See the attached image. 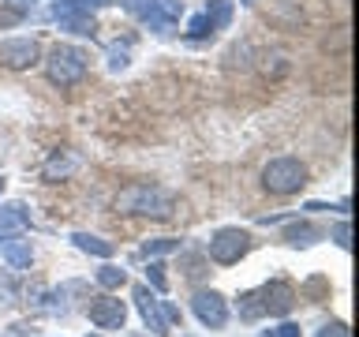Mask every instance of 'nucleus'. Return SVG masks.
I'll return each instance as SVG.
<instances>
[{
  "instance_id": "obj_1",
  "label": "nucleus",
  "mask_w": 359,
  "mask_h": 337,
  "mask_svg": "<svg viewBox=\"0 0 359 337\" xmlns=\"http://www.w3.org/2000/svg\"><path fill=\"white\" fill-rule=\"evenodd\" d=\"M296 308V289L288 281H266L258 292H243L240 296V319L255 322L269 315V319H285V315Z\"/></svg>"
},
{
  "instance_id": "obj_2",
  "label": "nucleus",
  "mask_w": 359,
  "mask_h": 337,
  "mask_svg": "<svg viewBox=\"0 0 359 337\" xmlns=\"http://www.w3.org/2000/svg\"><path fill=\"white\" fill-rule=\"evenodd\" d=\"M116 206L120 213H146V218H168L176 206V199H172V191H165V187H150V184H135L128 187L123 195L116 199Z\"/></svg>"
},
{
  "instance_id": "obj_3",
  "label": "nucleus",
  "mask_w": 359,
  "mask_h": 337,
  "mask_svg": "<svg viewBox=\"0 0 359 337\" xmlns=\"http://www.w3.org/2000/svg\"><path fill=\"white\" fill-rule=\"evenodd\" d=\"M123 11L135 15L142 27H150L154 34H172L184 4L180 0H123Z\"/></svg>"
},
{
  "instance_id": "obj_4",
  "label": "nucleus",
  "mask_w": 359,
  "mask_h": 337,
  "mask_svg": "<svg viewBox=\"0 0 359 337\" xmlns=\"http://www.w3.org/2000/svg\"><path fill=\"white\" fill-rule=\"evenodd\" d=\"M45 75L53 86H75L86 75V53L75 45H53L45 56Z\"/></svg>"
},
{
  "instance_id": "obj_5",
  "label": "nucleus",
  "mask_w": 359,
  "mask_h": 337,
  "mask_svg": "<svg viewBox=\"0 0 359 337\" xmlns=\"http://www.w3.org/2000/svg\"><path fill=\"white\" fill-rule=\"evenodd\" d=\"M303 184H307V165L299 157H273L262 168V187L273 195H296Z\"/></svg>"
},
{
  "instance_id": "obj_6",
  "label": "nucleus",
  "mask_w": 359,
  "mask_h": 337,
  "mask_svg": "<svg viewBox=\"0 0 359 337\" xmlns=\"http://www.w3.org/2000/svg\"><path fill=\"white\" fill-rule=\"evenodd\" d=\"M53 19L60 22V30H72V34H79V38H94L97 34L94 8H90L86 0H56Z\"/></svg>"
},
{
  "instance_id": "obj_7",
  "label": "nucleus",
  "mask_w": 359,
  "mask_h": 337,
  "mask_svg": "<svg viewBox=\"0 0 359 337\" xmlns=\"http://www.w3.org/2000/svg\"><path fill=\"white\" fill-rule=\"evenodd\" d=\"M206 251L217 266H236L247 251H251V236H247V229H217Z\"/></svg>"
},
{
  "instance_id": "obj_8",
  "label": "nucleus",
  "mask_w": 359,
  "mask_h": 337,
  "mask_svg": "<svg viewBox=\"0 0 359 337\" xmlns=\"http://www.w3.org/2000/svg\"><path fill=\"white\" fill-rule=\"evenodd\" d=\"M41 45L34 38H4L0 41V64L11 67V72H27V67L38 64Z\"/></svg>"
},
{
  "instance_id": "obj_9",
  "label": "nucleus",
  "mask_w": 359,
  "mask_h": 337,
  "mask_svg": "<svg viewBox=\"0 0 359 337\" xmlns=\"http://www.w3.org/2000/svg\"><path fill=\"white\" fill-rule=\"evenodd\" d=\"M191 308H195L198 322L210 326V330H221V326L229 322V303H224V296L213 289H198L195 296H191Z\"/></svg>"
},
{
  "instance_id": "obj_10",
  "label": "nucleus",
  "mask_w": 359,
  "mask_h": 337,
  "mask_svg": "<svg viewBox=\"0 0 359 337\" xmlns=\"http://www.w3.org/2000/svg\"><path fill=\"white\" fill-rule=\"evenodd\" d=\"M135 308H139L146 330H150L154 337H168V319L161 315V300H157V292H150L146 285H135Z\"/></svg>"
},
{
  "instance_id": "obj_11",
  "label": "nucleus",
  "mask_w": 359,
  "mask_h": 337,
  "mask_svg": "<svg viewBox=\"0 0 359 337\" xmlns=\"http://www.w3.org/2000/svg\"><path fill=\"white\" fill-rule=\"evenodd\" d=\"M90 322H94L97 330H123L128 308H123V300H116V296H97L90 303Z\"/></svg>"
},
{
  "instance_id": "obj_12",
  "label": "nucleus",
  "mask_w": 359,
  "mask_h": 337,
  "mask_svg": "<svg viewBox=\"0 0 359 337\" xmlns=\"http://www.w3.org/2000/svg\"><path fill=\"white\" fill-rule=\"evenodd\" d=\"M30 229V213L22 202H8V206H0V244L11 240V236H22Z\"/></svg>"
},
{
  "instance_id": "obj_13",
  "label": "nucleus",
  "mask_w": 359,
  "mask_h": 337,
  "mask_svg": "<svg viewBox=\"0 0 359 337\" xmlns=\"http://www.w3.org/2000/svg\"><path fill=\"white\" fill-rule=\"evenodd\" d=\"M0 255L8 258V266H11V270H30V263H34L30 240H15V236L0 244Z\"/></svg>"
},
{
  "instance_id": "obj_14",
  "label": "nucleus",
  "mask_w": 359,
  "mask_h": 337,
  "mask_svg": "<svg viewBox=\"0 0 359 337\" xmlns=\"http://www.w3.org/2000/svg\"><path fill=\"white\" fill-rule=\"evenodd\" d=\"M72 244L79 247V251H86V255H97V258H112V244H109V240H101V236H90V232H75V236H72Z\"/></svg>"
},
{
  "instance_id": "obj_15",
  "label": "nucleus",
  "mask_w": 359,
  "mask_h": 337,
  "mask_svg": "<svg viewBox=\"0 0 359 337\" xmlns=\"http://www.w3.org/2000/svg\"><path fill=\"white\" fill-rule=\"evenodd\" d=\"M285 240H288L292 247H311L314 240H318V229H311L307 221H292L288 232H285Z\"/></svg>"
},
{
  "instance_id": "obj_16",
  "label": "nucleus",
  "mask_w": 359,
  "mask_h": 337,
  "mask_svg": "<svg viewBox=\"0 0 359 337\" xmlns=\"http://www.w3.org/2000/svg\"><path fill=\"white\" fill-rule=\"evenodd\" d=\"M75 168H79V157H60V154H53L49 165H45V180H64V176H72Z\"/></svg>"
},
{
  "instance_id": "obj_17",
  "label": "nucleus",
  "mask_w": 359,
  "mask_h": 337,
  "mask_svg": "<svg viewBox=\"0 0 359 337\" xmlns=\"http://www.w3.org/2000/svg\"><path fill=\"white\" fill-rule=\"evenodd\" d=\"M206 15L213 22V30H224V27H229V19H232V0H210Z\"/></svg>"
},
{
  "instance_id": "obj_18",
  "label": "nucleus",
  "mask_w": 359,
  "mask_h": 337,
  "mask_svg": "<svg viewBox=\"0 0 359 337\" xmlns=\"http://www.w3.org/2000/svg\"><path fill=\"white\" fill-rule=\"evenodd\" d=\"M210 34H213V22H210L206 11H198V15L187 22V38L191 41H202V38H210Z\"/></svg>"
},
{
  "instance_id": "obj_19",
  "label": "nucleus",
  "mask_w": 359,
  "mask_h": 337,
  "mask_svg": "<svg viewBox=\"0 0 359 337\" xmlns=\"http://www.w3.org/2000/svg\"><path fill=\"white\" fill-rule=\"evenodd\" d=\"M123 281H128V274H123L120 266H101V270H97V285H101V289H120Z\"/></svg>"
},
{
  "instance_id": "obj_20",
  "label": "nucleus",
  "mask_w": 359,
  "mask_h": 337,
  "mask_svg": "<svg viewBox=\"0 0 359 337\" xmlns=\"http://www.w3.org/2000/svg\"><path fill=\"white\" fill-rule=\"evenodd\" d=\"M168 251H180V240H168V236H161V240H146V244H142V255H146V258L168 255Z\"/></svg>"
},
{
  "instance_id": "obj_21",
  "label": "nucleus",
  "mask_w": 359,
  "mask_h": 337,
  "mask_svg": "<svg viewBox=\"0 0 359 337\" xmlns=\"http://www.w3.org/2000/svg\"><path fill=\"white\" fill-rule=\"evenodd\" d=\"M146 281H150V289L157 292V296H165V292H168V277H165V266H161V263H150V270H146Z\"/></svg>"
},
{
  "instance_id": "obj_22",
  "label": "nucleus",
  "mask_w": 359,
  "mask_h": 337,
  "mask_svg": "<svg viewBox=\"0 0 359 337\" xmlns=\"http://www.w3.org/2000/svg\"><path fill=\"white\" fill-rule=\"evenodd\" d=\"M128 60H131L128 45H109V72H123Z\"/></svg>"
},
{
  "instance_id": "obj_23",
  "label": "nucleus",
  "mask_w": 359,
  "mask_h": 337,
  "mask_svg": "<svg viewBox=\"0 0 359 337\" xmlns=\"http://www.w3.org/2000/svg\"><path fill=\"white\" fill-rule=\"evenodd\" d=\"M262 337H303V333H299L296 322H280V326H273V330H266Z\"/></svg>"
},
{
  "instance_id": "obj_24",
  "label": "nucleus",
  "mask_w": 359,
  "mask_h": 337,
  "mask_svg": "<svg viewBox=\"0 0 359 337\" xmlns=\"http://www.w3.org/2000/svg\"><path fill=\"white\" fill-rule=\"evenodd\" d=\"M348 236H352V229H348V221H341V225L333 229V244H337V247H344V251H348V247H352V240H348Z\"/></svg>"
},
{
  "instance_id": "obj_25",
  "label": "nucleus",
  "mask_w": 359,
  "mask_h": 337,
  "mask_svg": "<svg viewBox=\"0 0 359 337\" xmlns=\"http://www.w3.org/2000/svg\"><path fill=\"white\" fill-rule=\"evenodd\" d=\"M314 337H352V333H348L344 322H330V326H322V330L314 333Z\"/></svg>"
},
{
  "instance_id": "obj_26",
  "label": "nucleus",
  "mask_w": 359,
  "mask_h": 337,
  "mask_svg": "<svg viewBox=\"0 0 359 337\" xmlns=\"http://www.w3.org/2000/svg\"><path fill=\"white\" fill-rule=\"evenodd\" d=\"M161 315L168 319V326H180V322H184V315H180V308H176V303H168V300H161Z\"/></svg>"
},
{
  "instance_id": "obj_27",
  "label": "nucleus",
  "mask_w": 359,
  "mask_h": 337,
  "mask_svg": "<svg viewBox=\"0 0 359 337\" xmlns=\"http://www.w3.org/2000/svg\"><path fill=\"white\" fill-rule=\"evenodd\" d=\"M4 4H11V8H19V11H27V8L34 4V0H4Z\"/></svg>"
},
{
  "instance_id": "obj_28",
  "label": "nucleus",
  "mask_w": 359,
  "mask_h": 337,
  "mask_svg": "<svg viewBox=\"0 0 359 337\" xmlns=\"http://www.w3.org/2000/svg\"><path fill=\"white\" fill-rule=\"evenodd\" d=\"M86 4H90V8H109L112 0H86Z\"/></svg>"
},
{
  "instance_id": "obj_29",
  "label": "nucleus",
  "mask_w": 359,
  "mask_h": 337,
  "mask_svg": "<svg viewBox=\"0 0 359 337\" xmlns=\"http://www.w3.org/2000/svg\"><path fill=\"white\" fill-rule=\"evenodd\" d=\"M0 191H4V180H0Z\"/></svg>"
},
{
  "instance_id": "obj_30",
  "label": "nucleus",
  "mask_w": 359,
  "mask_h": 337,
  "mask_svg": "<svg viewBox=\"0 0 359 337\" xmlns=\"http://www.w3.org/2000/svg\"><path fill=\"white\" fill-rule=\"evenodd\" d=\"M243 4H255V0H243Z\"/></svg>"
}]
</instances>
